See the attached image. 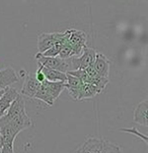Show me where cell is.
<instances>
[{"label":"cell","mask_w":148,"mask_h":153,"mask_svg":"<svg viewBox=\"0 0 148 153\" xmlns=\"http://www.w3.org/2000/svg\"><path fill=\"white\" fill-rule=\"evenodd\" d=\"M75 153H122L119 145L103 138H87L77 148Z\"/></svg>","instance_id":"1"},{"label":"cell","mask_w":148,"mask_h":153,"mask_svg":"<svg viewBox=\"0 0 148 153\" xmlns=\"http://www.w3.org/2000/svg\"><path fill=\"white\" fill-rule=\"evenodd\" d=\"M64 33L72 48V57L81 55L84 47H86V33L77 30H68Z\"/></svg>","instance_id":"2"},{"label":"cell","mask_w":148,"mask_h":153,"mask_svg":"<svg viewBox=\"0 0 148 153\" xmlns=\"http://www.w3.org/2000/svg\"><path fill=\"white\" fill-rule=\"evenodd\" d=\"M97 52L92 48L84 47L81 55L79 57H72L70 58V64L73 67V70L85 69L89 66L93 65V62L95 60Z\"/></svg>","instance_id":"3"},{"label":"cell","mask_w":148,"mask_h":153,"mask_svg":"<svg viewBox=\"0 0 148 153\" xmlns=\"http://www.w3.org/2000/svg\"><path fill=\"white\" fill-rule=\"evenodd\" d=\"M35 57L38 60V63L46 67V68L58 70V71L63 72V73L68 72L69 63L67 62V60L60 59L59 57H45L41 53H38Z\"/></svg>","instance_id":"4"},{"label":"cell","mask_w":148,"mask_h":153,"mask_svg":"<svg viewBox=\"0 0 148 153\" xmlns=\"http://www.w3.org/2000/svg\"><path fill=\"white\" fill-rule=\"evenodd\" d=\"M64 39V33H41L38 38V53L43 54L44 52L49 50L55 43Z\"/></svg>","instance_id":"5"},{"label":"cell","mask_w":148,"mask_h":153,"mask_svg":"<svg viewBox=\"0 0 148 153\" xmlns=\"http://www.w3.org/2000/svg\"><path fill=\"white\" fill-rule=\"evenodd\" d=\"M41 86V83L38 81L35 77V74H27L25 75V81H23L22 88V95L30 98H33L35 94L37 93L39 88Z\"/></svg>","instance_id":"6"},{"label":"cell","mask_w":148,"mask_h":153,"mask_svg":"<svg viewBox=\"0 0 148 153\" xmlns=\"http://www.w3.org/2000/svg\"><path fill=\"white\" fill-rule=\"evenodd\" d=\"M19 97V92L15 88L7 87L5 88L3 94L0 97V118L4 115L13 102V100Z\"/></svg>","instance_id":"7"},{"label":"cell","mask_w":148,"mask_h":153,"mask_svg":"<svg viewBox=\"0 0 148 153\" xmlns=\"http://www.w3.org/2000/svg\"><path fill=\"white\" fill-rule=\"evenodd\" d=\"M93 69L95 72L103 78H109V73H110V61L103 54L97 53L95 55V60L93 62Z\"/></svg>","instance_id":"8"},{"label":"cell","mask_w":148,"mask_h":153,"mask_svg":"<svg viewBox=\"0 0 148 153\" xmlns=\"http://www.w3.org/2000/svg\"><path fill=\"white\" fill-rule=\"evenodd\" d=\"M17 81H19V76L11 67L0 70V90L10 87Z\"/></svg>","instance_id":"9"},{"label":"cell","mask_w":148,"mask_h":153,"mask_svg":"<svg viewBox=\"0 0 148 153\" xmlns=\"http://www.w3.org/2000/svg\"><path fill=\"white\" fill-rule=\"evenodd\" d=\"M66 82H65V88L67 89L69 95L73 98L74 100H77V97H78L80 88H81L83 82L80 81L78 78L72 76L68 73H66Z\"/></svg>","instance_id":"10"},{"label":"cell","mask_w":148,"mask_h":153,"mask_svg":"<svg viewBox=\"0 0 148 153\" xmlns=\"http://www.w3.org/2000/svg\"><path fill=\"white\" fill-rule=\"evenodd\" d=\"M147 108H148V102L147 100H143L135 108L134 111V118L133 121L135 123L142 125L144 127H147L148 121H147Z\"/></svg>","instance_id":"11"},{"label":"cell","mask_w":148,"mask_h":153,"mask_svg":"<svg viewBox=\"0 0 148 153\" xmlns=\"http://www.w3.org/2000/svg\"><path fill=\"white\" fill-rule=\"evenodd\" d=\"M38 65L41 67L42 69V72L45 76V79L47 81L50 82H66V73H63V72H60L58 70H54V69H50V68H46V67L42 66L41 64L38 63Z\"/></svg>","instance_id":"12"},{"label":"cell","mask_w":148,"mask_h":153,"mask_svg":"<svg viewBox=\"0 0 148 153\" xmlns=\"http://www.w3.org/2000/svg\"><path fill=\"white\" fill-rule=\"evenodd\" d=\"M102 92V90L97 86L89 83H83L81 88H80V91L77 97V100H87V98L94 97L95 95L98 93Z\"/></svg>","instance_id":"13"},{"label":"cell","mask_w":148,"mask_h":153,"mask_svg":"<svg viewBox=\"0 0 148 153\" xmlns=\"http://www.w3.org/2000/svg\"><path fill=\"white\" fill-rule=\"evenodd\" d=\"M33 98H37V100H40L44 102L45 103L49 105V107H52L55 102V100L53 98V97L51 95V93L49 92V90L47 89L46 85L43 83H41V86L39 88V90L37 91V93L35 94Z\"/></svg>","instance_id":"14"},{"label":"cell","mask_w":148,"mask_h":153,"mask_svg":"<svg viewBox=\"0 0 148 153\" xmlns=\"http://www.w3.org/2000/svg\"><path fill=\"white\" fill-rule=\"evenodd\" d=\"M43 83L46 85L47 89L49 90V92L51 93L55 100L60 97L61 92L65 89V82H50L45 80Z\"/></svg>","instance_id":"15"},{"label":"cell","mask_w":148,"mask_h":153,"mask_svg":"<svg viewBox=\"0 0 148 153\" xmlns=\"http://www.w3.org/2000/svg\"><path fill=\"white\" fill-rule=\"evenodd\" d=\"M66 37V36H65ZM58 57L60 59H63V60H68V59L72 58V48L70 46V44L68 43L67 39L64 41V43L62 44V47L60 49V52H59Z\"/></svg>","instance_id":"16"},{"label":"cell","mask_w":148,"mask_h":153,"mask_svg":"<svg viewBox=\"0 0 148 153\" xmlns=\"http://www.w3.org/2000/svg\"><path fill=\"white\" fill-rule=\"evenodd\" d=\"M65 40H66V37H65L64 40L58 41L57 43L54 44V45L52 46L51 48L49 49V50H47L46 52H44L42 55L45 56V57H58L59 52H60V49H61V47H62V44L64 43Z\"/></svg>","instance_id":"17"},{"label":"cell","mask_w":148,"mask_h":153,"mask_svg":"<svg viewBox=\"0 0 148 153\" xmlns=\"http://www.w3.org/2000/svg\"><path fill=\"white\" fill-rule=\"evenodd\" d=\"M120 131L122 132H127V133H130L132 135H135V136H137L139 139H142L143 141L145 142V144H148V141H147V137L145 136V135H142L141 133H139V131L137 130L136 128H125V129H120Z\"/></svg>","instance_id":"18"},{"label":"cell","mask_w":148,"mask_h":153,"mask_svg":"<svg viewBox=\"0 0 148 153\" xmlns=\"http://www.w3.org/2000/svg\"><path fill=\"white\" fill-rule=\"evenodd\" d=\"M35 77L37 78V80L40 83H42V82L45 81V76H44V74H43V72H42V69H41V67L39 66V68L38 70L36 71V74H35Z\"/></svg>","instance_id":"19"},{"label":"cell","mask_w":148,"mask_h":153,"mask_svg":"<svg viewBox=\"0 0 148 153\" xmlns=\"http://www.w3.org/2000/svg\"><path fill=\"white\" fill-rule=\"evenodd\" d=\"M2 149V140H1V136H0V152H1Z\"/></svg>","instance_id":"20"},{"label":"cell","mask_w":148,"mask_h":153,"mask_svg":"<svg viewBox=\"0 0 148 153\" xmlns=\"http://www.w3.org/2000/svg\"><path fill=\"white\" fill-rule=\"evenodd\" d=\"M4 90H5V89H1V90H0V97H1V95H2V94H3Z\"/></svg>","instance_id":"21"},{"label":"cell","mask_w":148,"mask_h":153,"mask_svg":"<svg viewBox=\"0 0 148 153\" xmlns=\"http://www.w3.org/2000/svg\"><path fill=\"white\" fill-rule=\"evenodd\" d=\"M0 153H1V152H0Z\"/></svg>","instance_id":"22"}]
</instances>
